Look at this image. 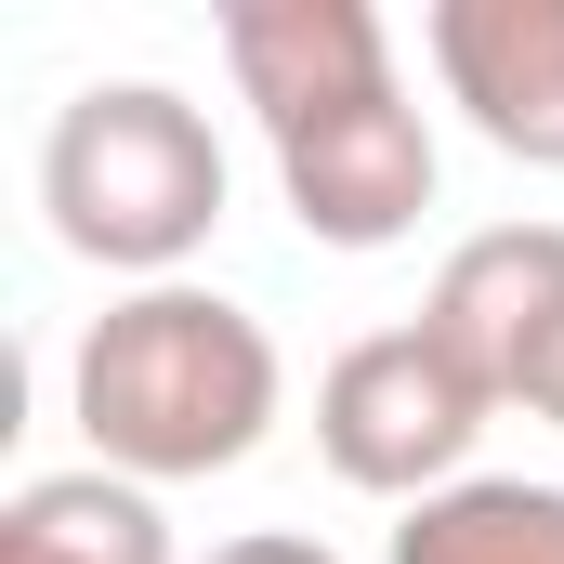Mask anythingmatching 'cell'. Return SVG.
Listing matches in <instances>:
<instances>
[{
    "label": "cell",
    "mask_w": 564,
    "mask_h": 564,
    "mask_svg": "<svg viewBox=\"0 0 564 564\" xmlns=\"http://www.w3.org/2000/svg\"><path fill=\"white\" fill-rule=\"evenodd\" d=\"M224 79L263 119L276 197L315 250H394L433 210V119L394 79V26L368 0H224Z\"/></svg>",
    "instance_id": "1"
},
{
    "label": "cell",
    "mask_w": 564,
    "mask_h": 564,
    "mask_svg": "<svg viewBox=\"0 0 564 564\" xmlns=\"http://www.w3.org/2000/svg\"><path fill=\"white\" fill-rule=\"evenodd\" d=\"M289 408V368H276V328L224 289L171 276V289H119L79 355H66V421L106 473L132 486H210L237 473Z\"/></svg>",
    "instance_id": "2"
},
{
    "label": "cell",
    "mask_w": 564,
    "mask_h": 564,
    "mask_svg": "<svg viewBox=\"0 0 564 564\" xmlns=\"http://www.w3.org/2000/svg\"><path fill=\"white\" fill-rule=\"evenodd\" d=\"M237 171L197 93L171 79H79L40 132V210H53V250H79L93 276L119 289H171L210 224H224Z\"/></svg>",
    "instance_id": "3"
},
{
    "label": "cell",
    "mask_w": 564,
    "mask_h": 564,
    "mask_svg": "<svg viewBox=\"0 0 564 564\" xmlns=\"http://www.w3.org/2000/svg\"><path fill=\"white\" fill-rule=\"evenodd\" d=\"M486 421H499V394L433 341L421 315H408V328H368V341H341V355L315 368V459H328L355 499H394V512L446 499V486L473 473V433Z\"/></svg>",
    "instance_id": "4"
},
{
    "label": "cell",
    "mask_w": 564,
    "mask_h": 564,
    "mask_svg": "<svg viewBox=\"0 0 564 564\" xmlns=\"http://www.w3.org/2000/svg\"><path fill=\"white\" fill-rule=\"evenodd\" d=\"M421 53L499 158L564 171V0H433Z\"/></svg>",
    "instance_id": "5"
},
{
    "label": "cell",
    "mask_w": 564,
    "mask_h": 564,
    "mask_svg": "<svg viewBox=\"0 0 564 564\" xmlns=\"http://www.w3.org/2000/svg\"><path fill=\"white\" fill-rule=\"evenodd\" d=\"M564 315V224H486V237H459L421 289V328L512 408V381H525V355H539V328Z\"/></svg>",
    "instance_id": "6"
},
{
    "label": "cell",
    "mask_w": 564,
    "mask_h": 564,
    "mask_svg": "<svg viewBox=\"0 0 564 564\" xmlns=\"http://www.w3.org/2000/svg\"><path fill=\"white\" fill-rule=\"evenodd\" d=\"M0 564H171V512L158 486L79 459V473H26L0 499Z\"/></svg>",
    "instance_id": "7"
},
{
    "label": "cell",
    "mask_w": 564,
    "mask_h": 564,
    "mask_svg": "<svg viewBox=\"0 0 564 564\" xmlns=\"http://www.w3.org/2000/svg\"><path fill=\"white\" fill-rule=\"evenodd\" d=\"M381 564H564V486L552 473H459L446 499L394 512Z\"/></svg>",
    "instance_id": "8"
},
{
    "label": "cell",
    "mask_w": 564,
    "mask_h": 564,
    "mask_svg": "<svg viewBox=\"0 0 564 564\" xmlns=\"http://www.w3.org/2000/svg\"><path fill=\"white\" fill-rule=\"evenodd\" d=\"M512 408H525V421H552V433H564V315H552V328H539V355H525V381H512Z\"/></svg>",
    "instance_id": "9"
},
{
    "label": "cell",
    "mask_w": 564,
    "mask_h": 564,
    "mask_svg": "<svg viewBox=\"0 0 564 564\" xmlns=\"http://www.w3.org/2000/svg\"><path fill=\"white\" fill-rule=\"evenodd\" d=\"M210 564H341L328 539H289V525H250V539H224Z\"/></svg>",
    "instance_id": "10"
}]
</instances>
